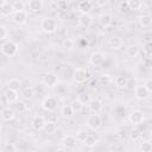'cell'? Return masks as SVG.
<instances>
[{
	"label": "cell",
	"mask_w": 152,
	"mask_h": 152,
	"mask_svg": "<svg viewBox=\"0 0 152 152\" xmlns=\"http://www.w3.org/2000/svg\"><path fill=\"white\" fill-rule=\"evenodd\" d=\"M134 95L138 100H145L148 97L150 91L144 87V86H137L134 89Z\"/></svg>",
	"instance_id": "cell-11"
},
{
	"label": "cell",
	"mask_w": 152,
	"mask_h": 152,
	"mask_svg": "<svg viewBox=\"0 0 152 152\" xmlns=\"http://www.w3.org/2000/svg\"><path fill=\"white\" fill-rule=\"evenodd\" d=\"M99 83L101 86H109L112 83V77L108 74H101L99 76Z\"/></svg>",
	"instance_id": "cell-27"
},
{
	"label": "cell",
	"mask_w": 152,
	"mask_h": 152,
	"mask_svg": "<svg viewBox=\"0 0 152 152\" xmlns=\"http://www.w3.org/2000/svg\"><path fill=\"white\" fill-rule=\"evenodd\" d=\"M86 124H87V127H88L89 129L96 131V129H99V128L101 127V125H102V119H101V116H100L99 114L94 113V114H90V115L87 118Z\"/></svg>",
	"instance_id": "cell-2"
},
{
	"label": "cell",
	"mask_w": 152,
	"mask_h": 152,
	"mask_svg": "<svg viewBox=\"0 0 152 152\" xmlns=\"http://www.w3.org/2000/svg\"><path fill=\"white\" fill-rule=\"evenodd\" d=\"M57 6H58V8H59L61 11H65V8H66V2H65L64 0H61V1L57 4Z\"/></svg>",
	"instance_id": "cell-45"
},
{
	"label": "cell",
	"mask_w": 152,
	"mask_h": 152,
	"mask_svg": "<svg viewBox=\"0 0 152 152\" xmlns=\"http://www.w3.org/2000/svg\"><path fill=\"white\" fill-rule=\"evenodd\" d=\"M118 10H119V12H120V13H126L127 11H129L127 1H122V2H120V4H119Z\"/></svg>",
	"instance_id": "cell-40"
},
{
	"label": "cell",
	"mask_w": 152,
	"mask_h": 152,
	"mask_svg": "<svg viewBox=\"0 0 152 152\" xmlns=\"http://www.w3.org/2000/svg\"><path fill=\"white\" fill-rule=\"evenodd\" d=\"M72 77H74V81L75 82H77V83H84L87 81V78H88V74H87V71L84 69L78 68V69H76L74 71Z\"/></svg>",
	"instance_id": "cell-8"
},
{
	"label": "cell",
	"mask_w": 152,
	"mask_h": 152,
	"mask_svg": "<svg viewBox=\"0 0 152 152\" xmlns=\"http://www.w3.org/2000/svg\"><path fill=\"white\" fill-rule=\"evenodd\" d=\"M70 107L72 108V110L75 112V113H77V112H80L82 108H83V104L76 99V100H74V101H71V103H70Z\"/></svg>",
	"instance_id": "cell-35"
},
{
	"label": "cell",
	"mask_w": 152,
	"mask_h": 152,
	"mask_svg": "<svg viewBox=\"0 0 152 152\" xmlns=\"http://www.w3.org/2000/svg\"><path fill=\"white\" fill-rule=\"evenodd\" d=\"M40 28L43 30V32L45 33H53L56 32L57 30V24H56V20L52 19V18H44L40 23Z\"/></svg>",
	"instance_id": "cell-1"
},
{
	"label": "cell",
	"mask_w": 152,
	"mask_h": 152,
	"mask_svg": "<svg viewBox=\"0 0 152 152\" xmlns=\"http://www.w3.org/2000/svg\"><path fill=\"white\" fill-rule=\"evenodd\" d=\"M62 46H63L64 50L70 51V50H72V49L75 48V42H74L72 39H70V38H65V39L63 40V43H62Z\"/></svg>",
	"instance_id": "cell-29"
},
{
	"label": "cell",
	"mask_w": 152,
	"mask_h": 152,
	"mask_svg": "<svg viewBox=\"0 0 152 152\" xmlns=\"http://www.w3.org/2000/svg\"><path fill=\"white\" fill-rule=\"evenodd\" d=\"M144 87L151 93V91H152V80H151V78H147V80L145 81V83H144Z\"/></svg>",
	"instance_id": "cell-42"
},
{
	"label": "cell",
	"mask_w": 152,
	"mask_h": 152,
	"mask_svg": "<svg viewBox=\"0 0 152 152\" xmlns=\"http://www.w3.org/2000/svg\"><path fill=\"white\" fill-rule=\"evenodd\" d=\"M61 144H62V146H63L64 148H72V147H75V145H76V138H75L74 135H70V134L64 135V137L62 138Z\"/></svg>",
	"instance_id": "cell-12"
},
{
	"label": "cell",
	"mask_w": 152,
	"mask_h": 152,
	"mask_svg": "<svg viewBox=\"0 0 152 152\" xmlns=\"http://www.w3.org/2000/svg\"><path fill=\"white\" fill-rule=\"evenodd\" d=\"M77 44H78V46H80V48H88L89 42H88L86 38H80V39H78V42H77Z\"/></svg>",
	"instance_id": "cell-41"
},
{
	"label": "cell",
	"mask_w": 152,
	"mask_h": 152,
	"mask_svg": "<svg viewBox=\"0 0 152 152\" xmlns=\"http://www.w3.org/2000/svg\"><path fill=\"white\" fill-rule=\"evenodd\" d=\"M12 6H13V11H24V8H25L24 2L23 1H19V0L15 1V2H13Z\"/></svg>",
	"instance_id": "cell-39"
},
{
	"label": "cell",
	"mask_w": 152,
	"mask_h": 152,
	"mask_svg": "<svg viewBox=\"0 0 152 152\" xmlns=\"http://www.w3.org/2000/svg\"><path fill=\"white\" fill-rule=\"evenodd\" d=\"M0 115H1V118H2L4 121H11V120L14 119L15 113H14V110H13L12 108H8V107H7V108H4V109L1 110Z\"/></svg>",
	"instance_id": "cell-15"
},
{
	"label": "cell",
	"mask_w": 152,
	"mask_h": 152,
	"mask_svg": "<svg viewBox=\"0 0 152 152\" xmlns=\"http://www.w3.org/2000/svg\"><path fill=\"white\" fill-rule=\"evenodd\" d=\"M88 137V133L86 132V131H82V129H80L77 133H76V141H80V142H83L84 140H86V138Z\"/></svg>",
	"instance_id": "cell-37"
},
{
	"label": "cell",
	"mask_w": 152,
	"mask_h": 152,
	"mask_svg": "<svg viewBox=\"0 0 152 152\" xmlns=\"http://www.w3.org/2000/svg\"><path fill=\"white\" fill-rule=\"evenodd\" d=\"M145 52H146L147 57H151V43L150 42H147L145 45Z\"/></svg>",
	"instance_id": "cell-46"
},
{
	"label": "cell",
	"mask_w": 152,
	"mask_h": 152,
	"mask_svg": "<svg viewBox=\"0 0 152 152\" xmlns=\"http://www.w3.org/2000/svg\"><path fill=\"white\" fill-rule=\"evenodd\" d=\"M0 11H1V14L4 15V17H10L14 11H13V6H12V4H10V2H4L2 5H1V7H0Z\"/></svg>",
	"instance_id": "cell-18"
},
{
	"label": "cell",
	"mask_w": 152,
	"mask_h": 152,
	"mask_svg": "<svg viewBox=\"0 0 152 152\" xmlns=\"http://www.w3.org/2000/svg\"><path fill=\"white\" fill-rule=\"evenodd\" d=\"M114 83H115V86L119 87V88H126V87L128 86V80H127L126 76H124V75H119V76L115 77Z\"/></svg>",
	"instance_id": "cell-22"
},
{
	"label": "cell",
	"mask_w": 152,
	"mask_h": 152,
	"mask_svg": "<svg viewBox=\"0 0 152 152\" xmlns=\"http://www.w3.org/2000/svg\"><path fill=\"white\" fill-rule=\"evenodd\" d=\"M43 83L46 86V87H55L57 83H58V77L55 72L52 71H49V72H45L44 76H43Z\"/></svg>",
	"instance_id": "cell-6"
},
{
	"label": "cell",
	"mask_w": 152,
	"mask_h": 152,
	"mask_svg": "<svg viewBox=\"0 0 152 152\" xmlns=\"http://www.w3.org/2000/svg\"><path fill=\"white\" fill-rule=\"evenodd\" d=\"M26 19H27V13L24 11H14L13 13V21L18 25H23L26 23Z\"/></svg>",
	"instance_id": "cell-10"
},
{
	"label": "cell",
	"mask_w": 152,
	"mask_h": 152,
	"mask_svg": "<svg viewBox=\"0 0 152 152\" xmlns=\"http://www.w3.org/2000/svg\"><path fill=\"white\" fill-rule=\"evenodd\" d=\"M99 23L103 27H109L113 24V17L109 13H103L99 17Z\"/></svg>",
	"instance_id": "cell-13"
},
{
	"label": "cell",
	"mask_w": 152,
	"mask_h": 152,
	"mask_svg": "<svg viewBox=\"0 0 152 152\" xmlns=\"http://www.w3.org/2000/svg\"><path fill=\"white\" fill-rule=\"evenodd\" d=\"M139 53V48L137 45H129L127 48V55L129 57H137Z\"/></svg>",
	"instance_id": "cell-33"
},
{
	"label": "cell",
	"mask_w": 152,
	"mask_h": 152,
	"mask_svg": "<svg viewBox=\"0 0 152 152\" xmlns=\"http://www.w3.org/2000/svg\"><path fill=\"white\" fill-rule=\"evenodd\" d=\"M83 144H84L87 147H94V146L97 144V139H96L95 137L88 134V137L86 138V140L83 141Z\"/></svg>",
	"instance_id": "cell-30"
},
{
	"label": "cell",
	"mask_w": 152,
	"mask_h": 152,
	"mask_svg": "<svg viewBox=\"0 0 152 152\" xmlns=\"http://www.w3.org/2000/svg\"><path fill=\"white\" fill-rule=\"evenodd\" d=\"M127 4H128V8L132 10V11H138L142 6L140 0H128Z\"/></svg>",
	"instance_id": "cell-28"
},
{
	"label": "cell",
	"mask_w": 152,
	"mask_h": 152,
	"mask_svg": "<svg viewBox=\"0 0 152 152\" xmlns=\"http://www.w3.org/2000/svg\"><path fill=\"white\" fill-rule=\"evenodd\" d=\"M5 96H6V100H7V102H10V103H15V102L18 101L19 94H18V90L7 89V91H6Z\"/></svg>",
	"instance_id": "cell-16"
},
{
	"label": "cell",
	"mask_w": 152,
	"mask_h": 152,
	"mask_svg": "<svg viewBox=\"0 0 152 152\" xmlns=\"http://www.w3.org/2000/svg\"><path fill=\"white\" fill-rule=\"evenodd\" d=\"M90 64L94 65V66H101L103 63H104V55L102 52H99V51H95L90 55Z\"/></svg>",
	"instance_id": "cell-7"
},
{
	"label": "cell",
	"mask_w": 152,
	"mask_h": 152,
	"mask_svg": "<svg viewBox=\"0 0 152 152\" xmlns=\"http://www.w3.org/2000/svg\"><path fill=\"white\" fill-rule=\"evenodd\" d=\"M108 43H109V46L113 50H119L120 48H122V44H124L122 43V39L119 38V37H112V38H109Z\"/></svg>",
	"instance_id": "cell-19"
},
{
	"label": "cell",
	"mask_w": 152,
	"mask_h": 152,
	"mask_svg": "<svg viewBox=\"0 0 152 152\" xmlns=\"http://www.w3.org/2000/svg\"><path fill=\"white\" fill-rule=\"evenodd\" d=\"M61 114H62L63 118H65V119H70V118L75 114V112L72 110V108L70 107V104H68V106H64V107L62 108Z\"/></svg>",
	"instance_id": "cell-25"
},
{
	"label": "cell",
	"mask_w": 152,
	"mask_h": 152,
	"mask_svg": "<svg viewBox=\"0 0 152 152\" xmlns=\"http://www.w3.org/2000/svg\"><path fill=\"white\" fill-rule=\"evenodd\" d=\"M21 97L24 99V100H32L33 97H34V89L32 88V87H26V88H24L23 89V91H21Z\"/></svg>",
	"instance_id": "cell-23"
},
{
	"label": "cell",
	"mask_w": 152,
	"mask_h": 152,
	"mask_svg": "<svg viewBox=\"0 0 152 152\" xmlns=\"http://www.w3.org/2000/svg\"><path fill=\"white\" fill-rule=\"evenodd\" d=\"M20 81L19 80H17V78H12V80H10L8 81V83H7V87H8V89H13V90H18L19 88H20Z\"/></svg>",
	"instance_id": "cell-31"
},
{
	"label": "cell",
	"mask_w": 152,
	"mask_h": 152,
	"mask_svg": "<svg viewBox=\"0 0 152 152\" xmlns=\"http://www.w3.org/2000/svg\"><path fill=\"white\" fill-rule=\"evenodd\" d=\"M6 36H7V31H6V28H5L2 25H0V40L5 39Z\"/></svg>",
	"instance_id": "cell-43"
},
{
	"label": "cell",
	"mask_w": 152,
	"mask_h": 152,
	"mask_svg": "<svg viewBox=\"0 0 152 152\" xmlns=\"http://www.w3.org/2000/svg\"><path fill=\"white\" fill-rule=\"evenodd\" d=\"M139 23H140V25L142 27H148L151 25V23H152V18H151L150 14H144V15H141L139 18Z\"/></svg>",
	"instance_id": "cell-26"
},
{
	"label": "cell",
	"mask_w": 152,
	"mask_h": 152,
	"mask_svg": "<svg viewBox=\"0 0 152 152\" xmlns=\"http://www.w3.org/2000/svg\"><path fill=\"white\" fill-rule=\"evenodd\" d=\"M141 131L139 129V128H133L132 131H131V133H129V138L132 139V140H134V141H137V140H139L140 138H141Z\"/></svg>",
	"instance_id": "cell-32"
},
{
	"label": "cell",
	"mask_w": 152,
	"mask_h": 152,
	"mask_svg": "<svg viewBox=\"0 0 152 152\" xmlns=\"http://www.w3.org/2000/svg\"><path fill=\"white\" fill-rule=\"evenodd\" d=\"M77 100H78L82 104H88V103H89V101H90V96H89L87 93H81V94L78 95Z\"/></svg>",
	"instance_id": "cell-36"
},
{
	"label": "cell",
	"mask_w": 152,
	"mask_h": 152,
	"mask_svg": "<svg viewBox=\"0 0 152 152\" xmlns=\"http://www.w3.org/2000/svg\"><path fill=\"white\" fill-rule=\"evenodd\" d=\"M28 8L32 12H39L43 8V0H30L28 1Z\"/></svg>",
	"instance_id": "cell-17"
},
{
	"label": "cell",
	"mask_w": 152,
	"mask_h": 152,
	"mask_svg": "<svg viewBox=\"0 0 152 152\" xmlns=\"http://www.w3.org/2000/svg\"><path fill=\"white\" fill-rule=\"evenodd\" d=\"M58 101L55 96H46L43 101H42V107L43 109L48 110V112H53L57 108Z\"/></svg>",
	"instance_id": "cell-4"
},
{
	"label": "cell",
	"mask_w": 152,
	"mask_h": 152,
	"mask_svg": "<svg viewBox=\"0 0 152 152\" xmlns=\"http://www.w3.org/2000/svg\"><path fill=\"white\" fill-rule=\"evenodd\" d=\"M140 151H142V152H151L152 151V144L150 141L140 142Z\"/></svg>",
	"instance_id": "cell-38"
},
{
	"label": "cell",
	"mask_w": 152,
	"mask_h": 152,
	"mask_svg": "<svg viewBox=\"0 0 152 152\" xmlns=\"http://www.w3.org/2000/svg\"><path fill=\"white\" fill-rule=\"evenodd\" d=\"M93 24V17L89 14V13H82L80 17H78V25L81 27H89L90 25Z\"/></svg>",
	"instance_id": "cell-9"
},
{
	"label": "cell",
	"mask_w": 152,
	"mask_h": 152,
	"mask_svg": "<svg viewBox=\"0 0 152 152\" xmlns=\"http://www.w3.org/2000/svg\"><path fill=\"white\" fill-rule=\"evenodd\" d=\"M89 109L91 110V112H94V113H97L101 108H102V102L100 101V100H90L89 101Z\"/></svg>",
	"instance_id": "cell-24"
},
{
	"label": "cell",
	"mask_w": 152,
	"mask_h": 152,
	"mask_svg": "<svg viewBox=\"0 0 152 152\" xmlns=\"http://www.w3.org/2000/svg\"><path fill=\"white\" fill-rule=\"evenodd\" d=\"M14 108H15V110H17L18 113H24V112H26L27 106H26V103L23 102V101H17L15 104H14Z\"/></svg>",
	"instance_id": "cell-34"
},
{
	"label": "cell",
	"mask_w": 152,
	"mask_h": 152,
	"mask_svg": "<svg viewBox=\"0 0 152 152\" xmlns=\"http://www.w3.org/2000/svg\"><path fill=\"white\" fill-rule=\"evenodd\" d=\"M32 127L36 129V131H42L43 127H44V124H45V119L40 115H36L33 119H32Z\"/></svg>",
	"instance_id": "cell-14"
},
{
	"label": "cell",
	"mask_w": 152,
	"mask_h": 152,
	"mask_svg": "<svg viewBox=\"0 0 152 152\" xmlns=\"http://www.w3.org/2000/svg\"><path fill=\"white\" fill-rule=\"evenodd\" d=\"M2 150L4 151H15V147L12 144H5L4 147H2Z\"/></svg>",
	"instance_id": "cell-44"
},
{
	"label": "cell",
	"mask_w": 152,
	"mask_h": 152,
	"mask_svg": "<svg viewBox=\"0 0 152 152\" xmlns=\"http://www.w3.org/2000/svg\"><path fill=\"white\" fill-rule=\"evenodd\" d=\"M128 120H129V122L133 124V125H140V124H142V121L145 120V114H144L141 110H139V109H134V110H132V112L129 113Z\"/></svg>",
	"instance_id": "cell-5"
},
{
	"label": "cell",
	"mask_w": 152,
	"mask_h": 152,
	"mask_svg": "<svg viewBox=\"0 0 152 152\" xmlns=\"http://www.w3.org/2000/svg\"><path fill=\"white\" fill-rule=\"evenodd\" d=\"M1 52L7 56V57H12L18 52V45L17 43H14L13 40H7L4 43V45L1 46Z\"/></svg>",
	"instance_id": "cell-3"
},
{
	"label": "cell",
	"mask_w": 152,
	"mask_h": 152,
	"mask_svg": "<svg viewBox=\"0 0 152 152\" xmlns=\"http://www.w3.org/2000/svg\"><path fill=\"white\" fill-rule=\"evenodd\" d=\"M57 129V125L55 121H45L44 124V127H43V131L46 133V134H52L55 133Z\"/></svg>",
	"instance_id": "cell-20"
},
{
	"label": "cell",
	"mask_w": 152,
	"mask_h": 152,
	"mask_svg": "<svg viewBox=\"0 0 152 152\" xmlns=\"http://www.w3.org/2000/svg\"><path fill=\"white\" fill-rule=\"evenodd\" d=\"M91 8H93V5H91V2L88 1V0H81V1L78 2V10H80L82 13H88V12H90Z\"/></svg>",
	"instance_id": "cell-21"
}]
</instances>
